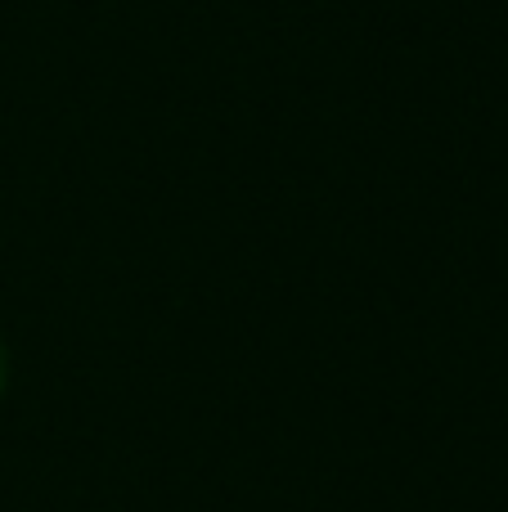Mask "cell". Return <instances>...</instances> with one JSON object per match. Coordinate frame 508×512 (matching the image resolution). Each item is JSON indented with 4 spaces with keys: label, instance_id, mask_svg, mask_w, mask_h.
Wrapping results in <instances>:
<instances>
[{
    "label": "cell",
    "instance_id": "obj_1",
    "mask_svg": "<svg viewBox=\"0 0 508 512\" xmlns=\"http://www.w3.org/2000/svg\"><path fill=\"white\" fill-rule=\"evenodd\" d=\"M0 387H5V355H0Z\"/></svg>",
    "mask_w": 508,
    "mask_h": 512
}]
</instances>
